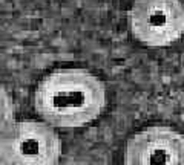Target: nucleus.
I'll return each mask as SVG.
<instances>
[{"instance_id": "f257e3e1", "label": "nucleus", "mask_w": 184, "mask_h": 165, "mask_svg": "<svg viewBox=\"0 0 184 165\" xmlns=\"http://www.w3.org/2000/svg\"><path fill=\"white\" fill-rule=\"evenodd\" d=\"M104 106L103 81L80 67H61L49 72L34 92L35 112L54 127H81L98 118Z\"/></svg>"}, {"instance_id": "f03ea898", "label": "nucleus", "mask_w": 184, "mask_h": 165, "mask_svg": "<svg viewBox=\"0 0 184 165\" xmlns=\"http://www.w3.org/2000/svg\"><path fill=\"white\" fill-rule=\"evenodd\" d=\"M61 150L60 138L48 122L20 121L2 125V165H55Z\"/></svg>"}, {"instance_id": "7ed1b4c3", "label": "nucleus", "mask_w": 184, "mask_h": 165, "mask_svg": "<svg viewBox=\"0 0 184 165\" xmlns=\"http://www.w3.org/2000/svg\"><path fill=\"white\" fill-rule=\"evenodd\" d=\"M132 37L149 48H164L184 35L181 0H135L127 12Z\"/></svg>"}, {"instance_id": "20e7f679", "label": "nucleus", "mask_w": 184, "mask_h": 165, "mask_svg": "<svg viewBox=\"0 0 184 165\" xmlns=\"http://www.w3.org/2000/svg\"><path fill=\"white\" fill-rule=\"evenodd\" d=\"M124 165H184V135L166 125H152L127 141Z\"/></svg>"}]
</instances>
